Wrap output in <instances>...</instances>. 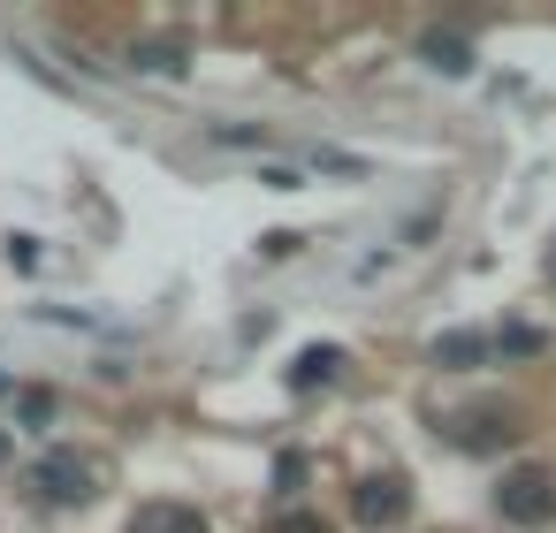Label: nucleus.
<instances>
[{
  "label": "nucleus",
  "mask_w": 556,
  "mask_h": 533,
  "mask_svg": "<svg viewBox=\"0 0 556 533\" xmlns=\"http://www.w3.org/2000/svg\"><path fill=\"white\" fill-rule=\"evenodd\" d=\"M495 510H503L510 525H548V518H556V480H548L541 465H518V472H503Z\"/></svg>",
  "instance_id": "obj_1"
},
{
  "label": "nucleus",
  "mask_w": 556,
  "mask_h": 533,
  "mask_svg": "<svg viewBox=\"0 0 556 533\" xmlns=\"http://www.w3.org/2000/svg\"><path fill=\"white\" fill-rule=\"evenodd\" d=\"M31 487H39V503H85V495L100 487V472H92V457H77V449H47L39 472H31Z\"/></svg>",
  "instance_id": "obj_2"
},
{
  "label": "nucleus",
  "mask_w": 556,
  "mask_h": 533,
  "mask_svg": "<svg viewBox=\"0 0 556 533\" xmlns=\"http://www.w3.org/2000/svg\"><path fill=\"white\" fill-rule=\"evenodd\" d=\"M404 510H412V487H404L396 472H381V480H358V495H351V518H358V525H374V533H381V525H396Z\"/></svg>",
  "instance_id": "obj_3"
},
{
  "label": "nucleus",
  "mask_w": 556,
  "mask_h": 533,
  "mask_svg": "<svg viewBox=\"0 0 556 533\" xmlns=\"http://www.w3.org/2000/svg\"><path fill=\"white\" fill-rule=\"evenodd\" d=\"M130 533H206V518H199L191 503H146V510L130 518Z\"/></svg>",
  "instance_id": "obj_4"
},
{
  "label": "nucleus",
  "mask_w": 556,
  "mask_h": 533,
  "mask_svg": "<svg viewBox=\"0 0 556 533\" xmlns=\"http://www.w3.org/2000/svg\"><path fill=\"white\" fill-rule=\"evenodd\" d=\"M343 373V351L336 343H313V351H298V366H290V389H328Z\"/></svg>",
  "instance_id": "obj_5"
},
{
  "label": "nucleus",
  "mask_w": 556,
  "mask_h": 533,
  "mask_svg": "<svg viewBox=\"0 0 556 533\" xmlns=\"http://www.w3.org/2000/svg\"><path fill=\"white\" fill-rule=\"evenodd\" d=\"M419 54H427V69H442V77H465V69H472L465 39H442V31H427V39H419Z\"/></svg>",
  "instance_id": "obj_6"
},
{
  "label": "nucleus",
  "mask_w": 556,
  "mask_h": 533,
  "mask_svg": "<svg viewBox=\"0 0 556 533\" xmlns=\"http://www.w3.org/2000/svg\"><path fill=\"white\" fill-rule=\"evenodd\" d=\"M480 358H488V335H465V328H457V335L434 343V366H457V373H465V366H480Z\"/></svg>",
  "instance_id": "obj_7"
},
{
  "label": "nucleus",
  "mask_w": 556,
  "mask_h": 533,
  "mask_svg": "<svg viewBox=\"0 0 556 533\" xmlns=\"http://www.w3.org/2000/svg\"><path fill=\"white\" fill-rule=\"evenodd\" d=\"M138 69H184V54H176V47H146Z\"/></svg>",
  "instance_id": "obj_8"
},
{
  "label": "nucleus",
  "mask_w": 556,
  "mask_h": 533,
  "mask_svg": "<svg viewBox=\"0 0 556 533\" xmlns=\"http://www.w3.org/2000/svg\"><path fill=\"white\" fill-rule=\"evenodd\" d=\"M275 533H328V525H320V518H305V510H298V518H282V525H275Z\"/></svg>",
  "instance_id": "obj_9"
},
{
  "label": "nucleus",
  "mask_w": 556,
  "mask_h": 533,
  "mask_svg": "<svg viewBox=\"0 0 556 533\" xmlns=\"http://www.w3.org/2000/svg\"><path fill=\"white\" fill-rule=\"evenodd\" d=\"M548 282H556V244H548Z\"/></svg>",
  "instance_id": "obj_10"
},
{
  "label": "nucleus",
  "mask_w": 556,
  "mask_h": 533,
  "mask_svg": "<svg viewBox=\"0 0 556 533\" xmlns=\"http://www.w3.org/2000/svg\"><path fill=\"white\" fill-rule=\"evenodd\" d=\"M0 465H9V434H0Z\"/></svg>",
  "instance_id": "obj_11"
}]
</instances>
